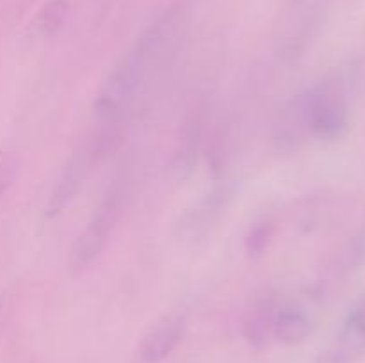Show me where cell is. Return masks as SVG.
Listing matches in <instances>:
<instances>
[{
    "label": "cell",
    "instance_id": "8",
    "mask_svg": "<svg viewBox=\"0 0 365 363\" xmlns=\"http://www.w3.org/2000/svg\"><path fill=\"white\" fill-rule=\"evenodd\" d=\"M280 306L273 298H262L257 301L245 322V335L250 344L264 349L274 338V319Z\"/></svg>",
    "mask_w": 365,
    "mask_h": 363
},
{
    "label": "cell",
    "instance_id": "7",
    "mask_svg": "<svg viewBox=\"0 0 365 363\" xmlns=\"http://www.w3.org/2000/svg\"><path fill=\"white\" fill-rule=\"evenodd\" d=\"M309 128L305 123V114L299 95L289 100L278 114L273 128V142L278 152H294L309 137Z\"/></svg>",
    "mask_w": 365,
    "mask_h": 363
},
{
    "label": "cell",
    "instance_id": "2",
    "mask_svg": "<svg viewBox=\"0 0 365 363\" xmlns=\"http://www.w3.org/2000/svg\"><path fill=\"white\" fill-rule=\"evenodd\" d=\"M123 209L125 187L118 180L107 189L89 223L75 238L70 255V267L73 273H84L100 258L110 231H113V228L116 226L121 214H123Z\"/></svg>",
    "mask_w": 365,
    "mask_h": 363
},
{
    "label": "cell",
    "instance_id": "1",
    "mask_svg": "<svg viewBox=\"0 0 365 363\" xmlns=\"http://www.w3.org/2000/svg\"><path fill=\"white\" fill-rule=\"evenodd\" d=\"M309 134L334 141L349 123L348 93L339 80H323L299 93Z\"/></svg>",
    "mask_w": 365,
    "mask_h": 363
},
{
    "label": "cell",
    "instance_id": "5",
    "mask_svg": "<svg viewBox=\"0 0 365 363\" xmlns=\"http://www.w3.org/2000/svg\"><path fill=\"white\" fill-rule=\"evenodd\" d=\"M98 160H96L95 153H93L89 141L70 157L66 166L63 167L61 174L57 177V182L52 187L48 199H46V217H50V219L57 217L71 205V201L77 198L81 189L84 187L86 180H88L89 173H91V167Z\"/></svg>",
    "mask_w": 365,
    "mask_h": 363
},
{
    "label": "cell",
    "instance_id": "16",
    "mask_svg": "<svg viewBox=\"0 0 365 363\" xmlns=\"http://www.w3.org/2000/svg\"><path fill=\"white\" fill-rule=\"evenodd\" d=\"M0 313H2V299H0Z\"/></svg>",
    "mask_w": 365,
    "mask_h": 363
},
{
    "label": "cell",
    "instance_id": "12",
    "mask_svg": "<svg viewBox=\"0 0 365 363\" xmlns=\"http://www.w3.org/2000/svg\"><path fill=\"white\" fill-rule=\"evenodd\" d=\"M68 14L66 0H50L32 20V31L38 38H52L63 27Z\"/></svg>",
    "mask_w": 365,
    "mask_h": 363
},
{
    "label": "cell",
    "instance_id": "11",
    "mask_svg": "<svg viewBox=\"0 0 365 363\" xmlns=\"http://www.w3.org/2000/svg\"><path fill=\"white\" fill-rule=\"evenodd\" d=\"M310 335V320L294 306H280L274 319V338L282 344L298 345Z\"/></svg>",
    "mask_w": 365,
    "mask_h": 363
},
{
    "label": "cell",
    "instance_id": "10",
    "mask_svg": "<svg viewBox=\"0 0 365 363\" xmlns=\"http://www.w3.org/2000/svg\"><path fill=\"white\" fill-rule=\"evenodd\" d=\"M335 351L346 362H351L365 352V301L356 305L346 317L344 324L339 331Z\"/></svg>",
    "mask_w": 365,
    "mask_h": 363
},
{
    "label": "cell",
    "instance_id": "13",
    "mask_svg": "<svg viewBox=\"0 0 365 363\" xmlns=\"http://www.w3.org/2000/svg\"><path fill=\"white\" fill-rule=\"evenodd\" d=\"M274 235V223L271 219H260L250 228L246 235L245 248L250 258H259L269 248L271 238Z\"/></svg>",
    "mask_w": 365,
    "mask_h": 363
},
{
    "label": "cell",
    "instance_id": "9",
    "mask_svg": "<svg viewBox=\"0 0 365 363\" xmlns=\"http://www.w3.org/2000/svg\"><path fill=\"white\" fill-rule=\"evenodd\" d=\"M203 125H205V109L198 107L185 120L180 146H178L177 155H175V169L182 177L192 169L196 159H198V152L203 137Z\"/></svg>",
    "mask_w": 365,
    "mask_h": 363
},
{
    "label": "cell",
    "instance_id": "14",
    "mask_svg": "<svg viewBox=\"0 0 365 363\" xmlns=\"http://www.w3.org/2000/svg\"><path fill=\"white\" fill-rule=\"evenodd\" d=\"M11 180H13V167L9 164H0V196L9 187Z\"/></svg>",
    "mask_w": 365,
    "mask_h": 363
},
{
    "label": "cell",
    "instance_id": "3",
    "mask_svg": "<svg viewBox=\"0 0 365 363\" xmlns=\"http://www.w3.org/2000/svg\"><path fill=\"white\" fill-rule=\"evenodd\" d=\"M321 14L316 6L298 0L284 11L277 28V53L285 63L298 60L317 34Z\"/></svg>",
    "mask_w": 365,
    "mask_h": 363
},
{
    "label": "cell",
    "instance_id": "4",
    "mask_svg": "<svg viewBox=\"0 0 365 363\" xmlns=\"http://www.w3.org/2000/svg\"><path fill=\"white\" fill-rule=\"evenodd\" d=\"M235 191H237L235 184L223 182L216 185L209 194L203 196L192 209L185 210L177 223L180 237L192 238V241L205 237L227 214L232 199L235 198Z\"/></svg>",
    "mask_w": 365,
    "mask_h": 363
},
{
    "label": "cell",
    "instance_id": "15",
    "mask_svg": "<svg viewBox=\"0 0 365 363\" xmlns=\"http://www.w3.org/2000/svg\"><path fill=\"white\" fill-rule=\"evenodd\" d=\"M314 363H348L337 351H327V352H321L319 356L316 358Z\"/></svg>",
    "mask_w": 365,
    "mask_h": 363
},
{
    "label": "cell",
    "instance_id": "6",
    "mask_svg": "<svg viewBox=\"0 0 365 363\" xmlns=\"http://www.w3.org/2000/svg\"><path fill=\"white\" fill-rule=\"evenodd\" d=\"M185 319L182 315H166L153 324L138 345V363H160L178 347L185 337Z\"/></svg>",
    "mask_w": 365,
    "mask_h": 363
}]
</instances>
